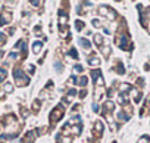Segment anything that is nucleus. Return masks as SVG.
<instances>
[{
	"label": "nucleus",
	"instance_id": "f257e3e1",
	"mask_svg": "<svg viewBox=\"0 0 150 143\" xmlns=\"http://www.w3.org/2000/svg\"><path fill=\"white\" fill-rule=\"evenodd\" d=\"M13 77H15V81L18 84L19 87H25L30 84V78H28V75L24 72L21 68H15L13 69Z\"/></svg>",
	"mask_w": 150,
	"mask_h": 143
},
{
	"label": "nucleus",
	"instance_id": "f03ea898",
	"mask_svg": "<svg viewBox=\"0 0 150 143\" xmlns=\"http://www.w3.org/2000/svg\"><path fill=\"white\" fill-rule=\"evenodd\" d=\"M116 44H118L121 49H124V50H127V49H130V38H128L127 32L124 31H119L118 36H116Z\"/></svg>",
	"mask_w": 150,
	"mask_h": 143
},
{
	"label": "nucleus",
	"instance_id": "7ed1b4c3",
	"mask_svg": "<svg viewBox=\"0 0 150 143\" xmlns=\"http://www.w3.org/2000/svg\"><path fill=\"white\" fill-rule=\"evenodd\" d=\"M63 112H65V108L63 105H58L52 111V114H50V124H55V122H58V121L63 117Z\"/></svg>",
	"mask_w": 150,
	"mask_h": 143
},
{
	"label": "nucleus",
	"instance_id": "20e7f679",
	"mask_svg": "<svg viewBox=\"0 0 150 143\" xmlns=\"http://www.w3.org/2000/svg\"><path fill=\"white\" fill-rule=\"evenodd\" d=\"M99 13L103 15V16H105L106 19H109V21L115 19V16H116L115 10L112 9V8H109V6H100V8H99Z\"/></svg>",
	"mask_w": 150,
	"mask_h": 143
},
{
	"label": "nucleus",
	"instance_id": "39448f33",
	"mask_svg": "<svg viewBox=\"0 0 150 143\" xmlns=\"http://www.w3.org/2000/svg\"><path fill=\"white\" fill-rule=\"evenodd\" d=\"M91 133H93L94 137H100L102 133H103V122H102V121H96L94 127H93V130H91Z\"/></svg>",
	"mask_w": 150,
	"mask_h": 143
},
{
	"label": "nucleus",
	"instance_id": "423d86ee",
	"mask_svg": "<svg viewBox=\"0 0 150 143\" xmlns=\"http://www.w3.org/2000/svg\"><path fill=\"white\" fill-rule=\"evenodd\" d=\"M10 21H12V13H10L9 10H3L0 13V25H6Z\"/></svg>",
	"mask_w": 150,
	"mask_h": 143
},
{
	"label": "nucleus",
	"instance_id": "0eeeda50",
	"mask_svg": "<svg viewBox=\"0 0 150 143\" xmlns=\"http://www.w3.org/2000/svg\"><path fill=\"white\" fill-rule=\"evenodd\" d=\"M71 83H77L78 86H87V83H88V78L87 77H80V78H77V77H72V80H71Z\"/></svg>",
	"mask_w": 150,
	"mask_h": 143
},
{
	"label": "nucleus",
	"instance_id": "6e6552de",
	"mask_svg": "<svg viewBox=\"0 0 150 143\" xmlns=\"http://www.w3.org/2000/svg\"><path fill=\"white\" fill-rule=\"evenodd\" d=\"M35 131H28L27 134H25V137L22 139V143H32L34 142V139H35Z\"/></svg>",
	"mask_w": 150,
	"mask_h": 143
},
{
	"label": "nucleus",
	"instance_id": "1a4fd4ad",
	"mask_svg": "<svg viewBox=\"0 0 150 143\" xmlns=\"http://www.w3.org/2000/svg\"><path fill=\"white\" fill-rule=\"evenodd\" d=\"M100 52H102L105 56H109L110 55V47H109V44H108V42L103 43V46H100Z\"/></svg>",
	"mask_w": 150,
	"mask_h": 143
},
{
	"label": "nucleus",
	"instance_id": "9d476101",
	"mask_svg": "<svg viewBox=\"0 0 150 143\" xmlns=\"http://www.w3.org/2000/svg\"><path fill=\"white\" fill-rule=\"evenodd\" d=\"M41 47H43V43H41V42H34V43H32V52H34L35 55L41 50Z\"/></svg>",
	"mask_w": 150,
	"mask_h": 143
},
{
	"label": "nucleus",
	"instance_id": "9b49d317",
	"mask_svg": "<svg viewBox=\"0 0 150 143\" xmlns=\"http://www.w3.org/2000/svg\"><path fill=\"white\" fill-rule=\"evenodd\" d=\"M131 92L134 93V102H135V103H138V102L141 100V97H143V93H141V92H137L135 88H132Z\"/></svg>",
	"mask_w": 150,
	"mask_h": 143
},
{
	"label": "nucleus",
	"instance_id": "f8f14e48",
	"mask_svg": "<svg viewBox=\"0 0 150 143\" xmlns=\"http://www.w3.org/2000/svg\"><path fill=\"white\" fill-rule=\"evenodd\" d=\"M91 77H93V80H94V83L99 78H102V72H100V69H94V71H91Z\"/></svg>",
	"mask_w": 150,
	"mask_h": 143
},
{
	"label": "nucleus",
	"instance_id": "ddd939ff",
	"mask_svg": "<svg viewBox=\"0 0 150 143\" xmlns=\"http://www.w3.org/2000/svg\"><path fill=\"white\" fill-rule=\"evenodd\" d=\"M94 43L96 44H97V46H103V43H105V40H103V37H102V36H100V34H96L94 36Z\"/></svg>",
	"mask_w": 150,
	"mask_h": 143
},
{
	"label": "nucleus",
	"instance_id": "4468645a",
	"mask_svg": "<svg viewBox=\"0 0 150 143\" xmlns=\"http://www.w3.org/2000/svg\"><path fill=\"white\" fill-rule=\"evenodd\" d=\"M88 64L93 65V66H99V65H100V59H99V58L91 56V58H88Z\"/></svg>",
	"mask_w": 150,
	"mask_h": 143
},
{
	"label": "nucleus",
	"instance_id": "2eb2a0df",
	"mask_svg": "<svg viewBox=\"0 0 150 143\" xmlns=\"http://www.w3.org/2000/svg\"><path fill=\"white\" fill-rule=\"evenodd\" d=\"M80 44H81L84 49H90L91 47V43L87 40V38H80Z\"/></svg>",
	"mask_w": 150,
	"mask_h": 143
},
{
	"label": "nucleus",
	"instance_id": "dca6fc26",
	"mask_svg": "<svg viewBox=\"0 0 150 143\" xmlns=\"http://www.w3.org/2000/svg\"><path fill=\"white\" fill-rule=\"evenodd\" d=\"M6 75H8V72H6L5 68H0V83H3L6 80Z\"/></svg>",
	"mask_w": 150,
	"mask_h": 143
},
{
	"label": "nucleus",
	"instance_id": "f3484780",
	"mask_svg": "<svg viewBox=\"0 0 150 143\" xmlns=\"http://www.w3.org/2000/svg\"><path fill=\"white\" fill-rule=\"evenodd\" d=\"M40 106H41V102H40V100H34V103H32V111H34V112H38Z\"/></svg>",
	"mask_w": 150,
	"mask_h": 143
},
{
	"label": "nucleus",
	"instance_id": "a211bd4d",
	"mask_svg": "<svg viewBox=\"0 0 150 143\" xmlns=\"http://www.w3.org/2000/svg\"><path fill=\"white\" fill-rule=\"evenodd\" d=\"M116 118H118L119 121H127L130 117H127V115H124V112H119V114H116Z\"/></svg>",
	"mask_w": 150,
	"mask_h": 143
},
{
	"label": "nucleus",
	"instance_id": "6ab92c4d",
	"mask_svg": "<svg viewBox=\"0 0 150 143\" xmlns=\"http://www.w3.org/2000/svg\"><path fill=\"white\" fill-rule=\"evenodd\" d=\"M116 72H119V74H124V72H125V69L122 68V64H121V60H118V66H116Z\"/></svg>",
	"mask_w": 150,
	"mask_h": 143
},
{
	"label": "nucleus",
	"instance_id": "aec40b11",
	"mask_svg": "<svg viewBox=\"0 0 150 143\" xmlns=\"http://www.w3.org/2000/svg\"><path fill=\"white\" fill-rule=\"evenodd\" d=\"M75 27H77V30H82V28H84V22L78 19L77 22H75Z\"/></svg>",
	"mask_w": 150,
	"mask_h": 143
},
{
	"label": "nucleus",
	"instance_id": "412c9836",
	"mask_svg": "<svg viewBox=\"0 0 150 143\" xmlns=\"http://www.w3.org/2000/svg\"><path fill=\"white\" fill-rule=\"evenodd\" d=\"M149 142H150V137H149V136H143V137L138 140V143H149Z\"/></svg>",
	"mask_w": 150,
	"mask_h": 143
},
{
	"label": "nucleus",
	"instance_id": "4be33fe9",
	"mask_svg": "<svg viewBox=\"0 0 150 143\" xmlns=\"http://www.w3.org/2000/svg\"><path fill=\"white\" fill-rule=\"evenodd\" d=\"M69 55H71V58H74V59H77L78 58V53H77L75 49H71V50H69Z\"/></svg>",
	"mask_w": 150,
	"mask_h": 143
},
{
	"label": "nucleus",
	"instance_id": "5701e85b",
	"mask_svg": "<svg viewBox=\"0 0 150 143\" xmlns=\"http://www.w3.org/2000/svg\"><path fill=\"white\" fill-rule=\"evenodd\" d=\"M6 43V36L3 32H0V44H5Z\"/></svg>",
	"mask_w": 150,
	"mask_h": 143
},
{
	"label": "nucleus",
	"instance_id": "b1692460",
	"mask_svg": "<svg viewBox=\"0 0 150 143\" xmlns=\"http://www.w3.org/2000/svg\"><path fill=\"white\" fill-rule=\"evenodd\" d=\"M93 25L94 27H103V24L100 22V21H97V19H93Z\"/></svg>",
	"mask_w": 150,
	"mask_h": 143
},
{
	"label": "nucleus",
	"instance_id": "393cba45",
	"mask_svg": "<svg viewBox=\"0 0 150 143\" xmlns=\"http://www.w3.org/2000/svg\"><path fill=\"white\" fill-rule=\"evenodd\" d=\"M84 68H82L81 65H75V72H82Z\"/></svg>",
	"mask_w": 150,
	"mask_h": 143
},
{
	"label": "nucleus",
	"instance_id": "a878e982",
	"mask_svg": "<svg viewBox=\"0 0 150 143\" xmlns=\"http://www.w3.org/2000/svg\"><path fill=\"white\" fill-rule=\"evenodd\" d=\"M5 92H12V84H6V86H5Z\"/></svg>",
	"mask_w": 150,
	"mask_h": 143
},
{
	"label": "nucleus",
	"instance_id": "bb28decb",
	"mask_svg": "<svg viewBox=\"0 0 150 143\" xmlns=\"http://www.w3.org/2000/svg\"><path fill=\"white\" fill-rule=\"evenodd\" d=\"M85 96H87V90H82V92L80 93V97H81V99H84Z\"/></svg>",
	"mask_w": 150,
	"mask_h": 143
},
{
	"label": "nucleus",
	"instance_id": "cd10ccee",
	"mask_svg": "<svg viewBox=\"0 0 150 143\" xmlns=\"http://www.w3.org/2000/svg\"><path fill=\"white\" fill-rule=\"evenodd\" d=\"M93 111H94V112L99 111V105H97V103H94V105H93Z\"/></svg>",
	"mask_w": 150,
	"mask_h": 143
}]
</instances>
